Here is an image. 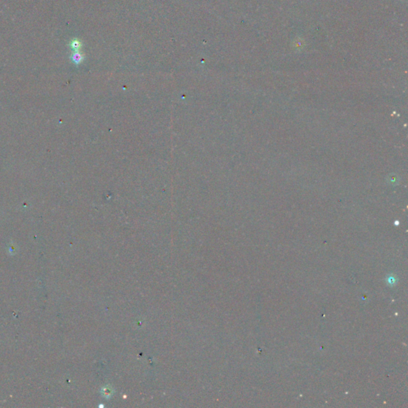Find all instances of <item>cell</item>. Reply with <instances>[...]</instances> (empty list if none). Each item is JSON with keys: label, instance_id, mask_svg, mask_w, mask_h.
Here are the masks:
<instances>
[{"label": "cell", "instance_id": "cell-1", "mask_svg": "<svg viewBox=\"0 0 408 408\" xmlns=\"http://www.w3.org/2000/svg\"><path fill=\"white\" fill-rule=\"evenodd\" d=\"M82 60H83V56L81 55L80 53L75 52L74 54L72 55V61H73L75 64H80V63L82 62Z\"/></svg>", "mask_w": 408, "mask_h": 408}, {"label": "cell", "instance_id": "cell-2", "mask_svg": "<svg viewBox=\"0 0 408 408\" xmlns=\"http://www.w3.org/2000/svg\"><path fill=\"white\" fill-rule=\"evenodd\" d=\"M70 46H71V48L73 49V50H75L76 52L79 50L80 48H81V43H80V42L79 41H78V40H74V41H73Z\"/></svg>", "mask_w": 408, "mask_h": 408}]
</instances>
